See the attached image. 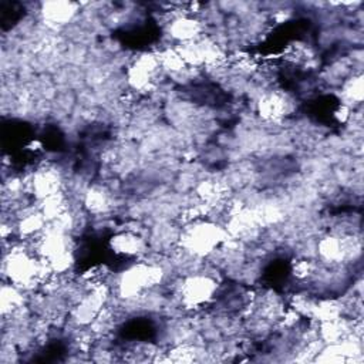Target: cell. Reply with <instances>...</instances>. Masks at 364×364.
<instances>
[{
    "mask_svg": "<svg viewBox=\"0 0 364 364\" xmlns=\"http://www.w3.org/2000/svg\"><path fill=\"white\" fill-rule=\"evenodd\" d=\"M161 68V63L158 55L154 54H142L129 65L127 78L132 88L144 90L149 87L154 80V75Z\"/></svg>",
    "mask_w": 364,
    "mask_h": 364,
    "instance_id": "277c9868",
    "label": "cell"
},
{
    "mask_svg": "<svg viewBox=\"0 0 364 364\" xmlns=\"http://www.w3.org/2000/svg\"><path fill=\"white\" fill-rule=\"evenodd\" d=\"M344 95L351 101H357V102L361 101V98H363V80H361V77H354L346 84Z\"/></svg>",
    "mask_w": 364,
    "mask_h": 364,
    "instance_id": "7c38bea8",
    "label": "cell"
},
{
    "mask_svg": "<svg viewBox=\"0 0 364 364\" xmlns=\"http://www.w3.org/2000/svg\"><path fill=\"white\" fill-rule=\"evenodd\" d=\"M30 185H31L33 193L38 199L43 200V199L60 192L61 178L55 169L44 168V169H38L33 175Z\"/></svg>",
    "mask_w": 364,
    "mask_h": 364,
    "instance_id": "52a82bcc",
    "label": "cell"
},
{
    "mask_svg": "<svg viewBox=\"0 0 364 364\" xmlns=\"http://www.w3.org/2000/svg\"><path fill=\"white\" fill-rule=\"evenodd\" d=\"M24 297L21 293V289L9 283L1 287V297H0V304H1V313L3 316L7 314H14L23 307Z\"/></svg>",
    "mask_w": 364,
    "mask_h": 364,
    "instance_id": "30bf717a",
    "label": "cell"
},
{
    "mask_svg": "<svg viewBox=\"0 0 364 364\" xmlns=\"http://www.w3.org/2000/svg\"><path fill=\"white\" fill-rule=\"evenodd\" d=\"M164 269L154 263H135L125 269L118 279V294L125 299H136L144 291L159 284L164 279Z\"/></svg>",
    "mask_w": 364,
    "mask_h": 364,
    "instance_id": "7a4b0ae2",
    "label": "cell"
},
{
    "mask_svg": "<svg viewBox=\"0 0 364 364\" xmlns=\"http://www.w3.org/2000/svg\"><path fill=\"white\" fill-rule=\"evenodd\" d=\"M289 107V101L284 95L279 92H269L262 95L257 102L259 112L266 119H279L286 115Z\"/></svg>",
    "mask_w": 364,
    "mask_h": 364,
    "instance_id": "ba28073f",
    "label": "cell"
},
{
    "mask_svg": "<svg viewBox=\"0 0 364 364\" xmlns=\"http://www.w3.org/2000/svg\"><path fill=\"white\" fill-rule=\"evenodd\" d=\"M78 13V4L73 1H47L41 6V16L47 24L64 26Z\"/></svg>",
    "mask_w": 364,
    "mask_h": 364,
    "instance_id": "5b68a950",
    "label": "cell"
},
{
    "mask_svg": "<svg viewBox=\"0 0 364 364\" xmlns=\"http://www.w3.org/2000/svg\"><path fill=\"white\" fill-rule=\"evenodd\" d=\"M85 206L95 213L104 212L108 208V195L100 188H92L85 193Z\"/></svg>",
    "mask_w": 364,
    "mask_h": 364,
    "instance_id": "8fae6325",
    "label": "cell"
},
{
    "mask_svg": "<svg viewBox=\"0 0 364 364\" xmlns=\"http://www.w3.org/2000/svg\"><path fill=\"white\" fill-rule=\"evenodd\" d=\"M111 247L115 253L124 256H135L145 249L144 239L134 232H121L111 239Z\"/></svg>",
    "mask_w": 364,
    "mask_h": 364,
    "instance_id": "9c48e42d",
    "label": "cell"
},
{
    "mask_svg": "<svg viewBox=\"0 0 364 364\" xmlns=\"http://www.w3.org/2000/svg\"><path fill=\"white\" fill-rule=\"evenodd\" d=\"M200 31H202L200 21L188 14L176 16L169 23L171 37L178 40L181 44L198 40L200 36Z\"/></svg>",
    "mask_w": 364,
    "mask_h": 364,
    "instance_id": "8992f818",
    "label": "cell"
},
{
    "mask_svg": "<svg viewBox=\"0 0 364 364\" xmlns=\"http://www.w3.org/2000/svg\"><path fill=\"white\" fill-rule=\"evenodd\" d=\"M228 240V232L210 220L196 219L181 235V246L185 252L203 257L212 255Z\"/></svg>",
    "mask_w": 364,
    "mask_h": 364,
    "instance_id": "6da1fadb",
    "label": "cell"
},
{
    "mask_svg": "<svg viewBox=\"0 0 364 364\" xmlns=\"http://www.w3.org/2000/svg\"><path fill=\"white\" fill-rule=\"evenodd\" d=\"M218 290L216 280L209 274L195 273L183 279L181 284V299L186 307H202L209 303Z\"/></svg>",
    "mask_w": 364,
    "mask_h": 364,
    "instance_id": "3957f363",
    "label": "cell"
}]
</instances>
